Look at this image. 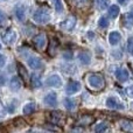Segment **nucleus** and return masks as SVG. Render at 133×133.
I'll use <instances>...</instances> for the list:
<instances>
[{
    "mask_svg": "<svg viewBox=\"0 0 133 133\" xmlns=\"http://www.w3.org/2000/svg\"><path fill=\"white\" fill-rule=\"evenodd\" d=\"M88 84L91 88L92 90H96V91H99V90H103L105 88V78L103 77V75L101 74H90L88 76Z\"/></svg>",
    "mask_w": 133,
    "mask_h": 133,
    "instance_id": "f257e3e1",
    "label": "nucleus"
},
{
    "mask_svg": "<svg viewBox=\"0 0 133 133\" xmlns=\"http://www.w3.org/2000/svg\"><path fill=\"white\" fill-rule=\"evenodd\" d=\"M33 19H34V21L36 23L44 25V23H47L50 20V12H49V9L47 7H41L34 13Z\"/></svg>",
    "mask_w": 133,
    "mask_h": 133,
    "instance_id": "f03ea898",
    "label": "nucleus"
},
{
    "mask_svg": "<svg viewBox=\"0 0 133 133\" xmlns=\"http://www.w3.org/2000/svg\"><path fill=\"white\" fill-rule=\"evenodd\" d=\"M1 36H2L4 42L6 44H8V46L13 44L14 42L16 41V33H15V30H14L13 28H8L5 33H2Z\"/></svg>",
    "mask_w": 133,
    "mask_h": 133,
    "instance_id": "7ed1b4c3",
    "label": "nucleus"
},
{
    "mask_svg": "<svg viewBox=\"0 0 133 133\" xmlns=\"http://www.w3.org/2000/svg\"><path fill=\"white\" fill-rule=\"evenodd\" d=\"M49 122L54 125H63L64 124V116L60 111H54L49 113Z\"/></svg>",
    "mask_w": 133,
    "mask_h": 133,
    "instance_id": "20e7f679",
    "label": "nucleus"
},
{
    "mask_svg": "<svg viewBox=\"0 0 133 133\" xmlns=\"http://www.w3.org/2000/svg\"><path fill=\"white\" fill-rule=\"evenodd\" d=\"M106 106L110 109H115V110H124L125 105L116 97H109L106 99Z\"/></svg>",
    "mask_w": 133,
    "mask_h": 133,
    "instance_id": "39448f33",
    "label": "nucleus"
},
{
    "mask_svg": "<svg viewBox=\"0 0 133 133\" xmlns=\"http://www.w3.org/2000/svg\"><path fill=\"white\" fill-rule=\"evenodd\" d=\"M75 26H76V16H74V15L68 16V18H66L63 22L60 23V27L62 28L63 30H66V32L71 30L74 27H75Z\"/></svg>",
    "mask_w": 133,
    "mask_h": 133,
    "instance_id": "423d86ee",
    "label": "nucleus"
},
{
    "mask_svg": "<svg viewBox=\"0 0 133 133\" xmlns=\"http://www.w3.org/2000/svg\"><path fill=\"white\" fill-rule=\"evenodd\" d=\"M46 41H47V37H46V34H43V33L37 34L33 39V43H34L35 48L37 49H43L44 46H46Z\"/></svg>",
    "mask_w": 133,
    "mask_h": 133,
    "instance_id": "0eeeda50",
    "label": "nucleus"
},
{
    "mask_svg": "<svg viewBox=\"0 0 133 133\" xmlns=\"http://www.w3.org/2000/svg\"><path fill=\"white\" fill-rule=\"evenodd\" d=\"M116 77L119 82H126V81L130 79L131 75H130L129 70L126 68H119L116 70Z\"/></svg>",
    "mask_w": 133,
    "mask_h": 133,
    "instance_id": "6e6552de",
    "label": "nucleus"
},
{
    "mask_svg": "<svg viewBox=\"0 0 133 133\" xmlns=\"http://www.w3.org/2000/svg\"><path fill=\"white\" fill-rule=\"evenodd\" d=\"M81 90V83L76 82V81H70L66 85V94L69 95H74L76 92H78Z\"/></svg>",
    "mask_w": 133,
    "mask_h": 133,
    "instance_id": "1a4fd4ad",
    "label": "nucleus"
},
{
    "mask_svg": "<svg viewBox=\"0 0 133 133\" xmlns=\"http://www.w3.org/2000/svg\"><path fill=\"white\" fill-rule=\"evenodd\" d=\"M47 85L54 88H60L62 85V79H61V77L58 75H51L47 79Z\"/></svg>",
    "mask_w": 133,
    "mask_h": 133,
    "instance_id": "9d476101",
    "label": "nucleus"
},
{
    "mask_svg": "<svg viewBox=\"0 0 133 133\" xmlns=\"http://www.w3.org/2000/svg\"><path fill=\"white\" fill-rule=\"evenodd\" d=\"M95 122V118L90 115H83L79 119L77 120V125L79 126H89Z\"/></svg>",
    "mask_w": 133,
    "mask_h": 133,
    "instance_id": "9b49d317",
    "label": "nucleus"
},
{
    "mask_svg": "<svg viewBox=\"0 0 133 133\" xmlns=\"http://www.w3.org/2000/svg\"><path fill=\"white\" fill-rule=\"evenodd\" d=\"M44 104L48 106H56L57 105V96L55 92H49L44 97Z\"/></svg>",
    "mask_w": 133,
    "mask_h": 133,
    "instance_id": "f8f14e48",
    "label": "nucleus"
},
{
    "mask_svg": "<svg viewBox=\"0 0 133 133\" xmlns=\"http://www.w3.org/2000/svg\"><path fill=\"white\" fill-rule=\"evenodd\" d=\"M58 41L56 39H51L50 40V43H49L48 46V54L51 56V57H54V56L57 54V50H58Z\"/></svg>",
    "mask_w": 133,
    "mask_h": 133,
    "instance_id": "ddd939ff",
    "label": "nucleus"
},
{
    "mask_svg": "<svg viewBox=\"0 0 133 133\" xmlns=\"http://www.w3.org/2000/svg\"><path fill=\"white\" fill-rule=\"evenodd\" d=\"M28 65H29L32 69L39 70V69L43 68V62L37 57H30L29 60H28Z\"/></svg>",
    "mask_w": 133,
    "mask_h": 133,
    "instance_id": "4468645a",
    "label": "nucleus"
},
{
    "mask_svg": "<svg viewBox=\"0 0 133 133\" xmlns=\"http://www.w3.org/2000/svg\"><path fill=\"white\" fill-rule=\"evenodd\" d=\"M120 129L125 132H133V122L130 119H122L119 122Z\"/></svg>",
    "mask_w": 133,
    "mask_h": 133,
    "instance_id": "2eb2a0df",
    "label": "nucleus"
},
{
    "mask_svg": "<svg viewBox=\"0 0 133 133\" xmlns=\"http://www.w3.org/2000/svg\"><path fill=\"white\" fill-rule=\"evenodd\" d=\"M120 40H122V35L118 32H112L109 34V42H110V44H112V46L118 44L120 42Z\"/></svg>",
    "mask_w": 133,
    "mask_h": 133,
    "instance_id": "dca6fc26",
    "label": "nucleus"
},
{
    "mask_svg": "<svg viewBox=\"0 0 133 133\" xmlns=\"http://www.w3.org/2000/svg\"><path fill=\"white\" fill-rule=\"evenodd\" d=\"M78 58H79V62L82 64H89L91 62V55L88 51H81L78 54Z\"/></svg>",
    "mask_w": 133,
    "mask_h": 133,
    "instance_id": "f3484780",
    "label": "nucleus"
},
{
    "mask_svg": "<svg viewBox=\"0 0 133 133\" xmlns=\"http://www.w3.org/2000/svg\"><path fill=\"white\" fill-rule=\"evenodd\" d=\"M18 71H19V75H20V77L22 78V81L25 83H27L28 82V78H29V75H28L26 68L22 64H21V63H18Z\"/></svg>",
    "mask_w": 133,
    "mask_h": 133,
    "instance_id": "a211bd4d",
    "label": "nucleus"
},
{
    "mask_svg": "<svg viewBox=\"0 0 133 133\" xmlns=\"http://www.w3.org/2000/svg\"><path fill=\"white\" fill-rule=\"evenodd\" d=\"M15 15H16V18H18L20 21L25 20V16H26V8H25V6H22V5H18V6L15 7Z\"/></svg>",
    "mask_w": 133,
    "mask_h": 133,
    "instance_id": "6ab92c4d",
    "label": "nucleus"
},
{
    "mask_svg": "<svg viewBox=\"0 0 133 133\" xmlns=\"http://www.w3.org/2000/svg\"><path fill=\"white\" fill-rule=\"evenodd\" d=\"M119 12H120L119 7H118L117 5H112V6H110V7H109V11H108V13H109V16H110V18L116 19L118 15H119Z\"/></svg>",
    "mask_w": 133,
    "mask_h": 133,
    "instance_id": "aec40b11",
    "label": "nucleus"
},
{
    "mask_svg": "<svg viewBox=\"0 0 133 133\" xmlns=\"http://www.w3.org/2000/svg\"><path fill=\"white\" fill-rule=\"evenodd\" d=\"M30 84H32L33 88H40L42 85V82H41V78L37 74H33L32 77H30Z\"/></svg>",
    "mask_w": 133,
    "mask_h": 133,
    "instance_id": "412c9836",
    "label": "nucleus"
},
{
    "mask_svg": "<svg viewBox=\"0 0 133 133\" xmlns=\"http://www.w3.org/2000/svg\"><path fill=\"white\" fill-rule=\"evenodd\" d=\"M9 85H11V89L13 90V91H18V90L21 88V82H20V79H19L18 77H13L11 79Z\"/></svg>",
    "mask_w": 133,
    "mask_h": 133,
    "instance_id": "4be33fe9",
    "label": "nucleus"
},
{
    "mask_svg": "<svg viewBox=\"0 0 133 133\" xmlns=\"http://www.w3.org/2000/svg\"><path fill=\"white\" fill-rule=\"evenodd\" d=\"M35 111V104L34 103H27L25 106H23V113L25 115H32Z\"/></svg>",
    "mask_w": 133,
    "mask_h": 133,
    "instance_id": "5701e85b",
    "label": "nucleus"
},
{
    "mask_svg": "<svg viewBox=\"0 0 133 133\" xmlns=\"http://www.w3.org/2000/svg\"><path fill=\"white\" fill-rule=\"evenodd\" d=\"M109 0H95V4L98 9H105L109 6Z\"/></svg>",
    "mask_w": 133,
    "mask_h": 133,
    "instance_id": "b1692460",
    "label": "nucleus"
},
{
    "mask_svg": "<svg viewBox=\"0 0 133 133\" xmlns=\"http://www.w3.org/2000/svg\"><path fill=\"white\" fill-rule=\"evenodd\" d=\"M109 130V126L106 123H99L95 126V131L96 132H106Z\"/></svg>",
    "mask_w": 133,
    "mask_h": 133,
    "instance_id": "393cba45",
    "label": "nucleus"
},
{
    "mask_svg": "<svg viewBox=\"0 0 133 133\" xmlns=\"http://www.w3.org/2000/svg\"><path fill=\"white\" fill-rule=\"evenodd\" d=\"M64 106L68 109V110H74L76 106V103H75V101H72L71 98H65L64 99Z\"/></svg>",
    "mask_w": 133,
    "mask_h": 133,
    "instance_id": "a878e982",
    "label": "nucleus"
},
{
    "mask_svg": "<svg viewBox=\"0 0 133 133\" xmlns=\"http://www.w3.org/2000/svg\"><path fill=\"white\" fill-rule=\"evenodd\" d=\"M109 23H110V21H109V19L106 18V16H102V18H99L98 26L101 28H106L109 26Z\"/></svg>",
    "mask_w": 133,
    "mask_h": 133,
    "instance_id": "bb28decb",
    "label": "nucleus"
},
{
    "mask_svg": "<svg viewBox=\"0 0 133 133\" xmlns=\"http://www.w3.org/2000/svg\"><path fill=\"white\" fill-rule=\"evenodd\" d=\"M53 1H54V7H55L56 12L62 13L63 12V2H62V0H53Z\"/></svg>",
    "mask_w": 133,
    "mask_h": 133,
    "instance_id": "cd10ccee",
    "label": "nucleus"
},
{
    "mask_svg": "<svg viewBox=\"0 0 133 133\" xmlns=\"http://www.w3.org/2000/svg\"><path fill=\"white\" fill-rule=\"evenodd\" d=\"M126 94H127V96H129L130 98H133V84L131 85V87H129V88H127V90H126Z\"/></svg>",
    "mask_w": 133,
    "mask_h": 133,
    "instance_id": "c85d7f7f",
    "label": "nucleus"
},
{
    "mask_svg": "<svg viewBox=\"0 0 133 133\" xmlns=\"http://www.w3.org/2000/svg\"><path fill=\"white\" fill-rule=\"evenodd\" d=\"M6 116V111H5V108L2 105L1 101H0V117H5Z\"/></svg>",
    "mask_w": 133,
    "mask_h": 133,
    "instance_id": "c756f323",
    "label": "nucleus"
},
{
    "mask_svg": "<svg viewBox=\"0 0 133 133\" xmlns=\"http://www.w3.org/2000/svg\"><path fill=\"white\" fill-rule=\"evenodd\" d=\"M126 19H129L130 25H132V23H133V8L131 9V12H130V13L126 15Z\"/></svg>",
    "mask_w": 133,
    "mask_h": 133,
    "instance_id": "7c9ffc66",
    "label": "nucleus"
},
{
    "mask_svg": "<svg viewBox=\"0 0 133 133\" xmlns=\"http://www.w3.org/2000/svg\"><path fill=\"white\" fill-rule=\"evenodd\" d=\"M5 63H6V57L0 54V68H2L5 65Z\"/></svg>",
    "mask_w": 133,
    "mask_h": 133,
    "instance_id": "2f4dec72",
    "label": "nucleus"
},
{
    "mask_svg": "<svg viewBox=\"0 0 133 133\" xmlns=\"http://www.w3.org/2000/svg\"><path fill=\"white\" fill-rule=\"evenodd\" d=\"M5 82H6V77H5L4 74L0 72V87H2L5 84Z\"/></svg>",
    "mask_w": 133,
    "mask_h": 133,
    "instance_id": "473e14b6",
    "label": "nucleus"
},
{
    "mask_svg": "<svg viewBox=\"0 0 133 133\" xmlns=\"http://www.w3.org/2000/svg\"><path fill=\"white\" fill-rule=\"evenodd\" d=\"M5 20H6V14L2 11H0V22H2V21H5Z\"/></svg>",
    "mask_w": 133,
    "mask_h": 133,
    "instance_id": "72a5a7b5",
    "label": "nucleus"
},
{
    "mask_svg": "<svg viewBox=\"0 0 133 133\" xmlns=\"http://www.w3.org/2000/svg\"><path fill=\"white\" fill-rule=\"evenodd\" d=\"M118 2H119L120 5H126L127 2H129V0H117Z\"/></svg>",
    "mask_w": 133,
    "mask_h": 133,
    "instance_id": "f704fd0d",
    "label": "nucleus"
},
{
    "mask_svg": "<svg viewBox=\"0 0 133 133\" xmlns=\"http://www.w3.org/2000/svg\"><path fill=\"white\" fill-rule=\"evenodd\" d=\"M130 53H131L132 55H133V49H131V50H130Z\"/></svg>",
    "mask_w": 133,
    "mask_h": 133,
    "instance_id": "c9c22d12",
    "label": "nucleus"
},
{
    "mask_svg": "<svg viewBox=\"0 0 133 133\" xmlns=\"http://www.w3.org/2000/svg\"><path fill=\"white\" fill-rule=\"evenodd\" d=\"M0 49H1V44H0Z\"/></svg>",
    "mask_w": 133,
    "mask_h": 133,
    "instance_id": "e433bc0d",
    "label": "nucleus"
}]
</instances>
